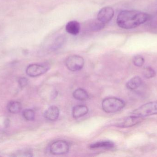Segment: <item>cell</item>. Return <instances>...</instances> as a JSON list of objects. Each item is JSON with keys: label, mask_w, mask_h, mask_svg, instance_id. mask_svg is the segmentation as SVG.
Wrapping results in <instances>:
<instances>
[{"label": "cell", "mask_w": 157, "mask_h": 157, "mask_svg": "<svg viewBox=\"0 0 157 157\" xmlns=\"http://www.w3.org/2000/svg\"><path fill=\"white\" fill-rule=\"evenodd\" d=\"M148 14L136 10H124L118 15L117 25L121 28L131 29L136 28L150 19Z\"/></svg>", "instance_id": "cell-1"}, {"label": "cell", "mask_w": 157, "mask_h": 157, "mask_svg": "<svg viewBox=\"0 0 157 157\" xmlns=\"http://www.w3.org/2000/svg\"><path fill=\"white\" fill-rule=\"evenodd\" d=\"M125 105V102L122 100L113 97L104 99L101 104L102 109L108 113L118 112L123 109Z\"/></svg>", "instance_id": "cell-2"}, {"label": "cell", "mask_w": 157, "mask_h": 157, "mask_svg": "<svg viewBox=\"0 0 157 157\" xmlns=\"http://www.w3.org/2000/svg\"><path fill=\"white\" fill-rule=\"evenodd\" d=\"M155 114H157V101L146 103L131 113V115L142 118Z\"/></svg>", "instance_id": "cell-3"}, {"label": "cell", "mask_w": 157, "mask_h": 157, "mask_svg": "<svg viewBox=\"0 0 157 157\" xmlns=\"http://www.w3.org/2000/svg\"><path fill=\"white\" fill-rule=\"evenodd\" d=\"M84 60L79 55H73L69 56L65 61L66 67L72 72L80 71L84 65Z\"/></svg>", "instance_id": "cell-4"}, {"label": "cell", "mask_w": 157, "mask_h": 157, "mask_svg": "<svg viewBox=\"0 0 157 157\" xmlns=\"http://www.w3.org/2000/svg\"><path fill=\"white\" fill-rule=\"evenodd\" d=\"M50 153L53 155H59L67 154L70 150V145L66 141L59 140L53 142L50 146Z\"/></svg>", "instance_id": "cell-5"}, {"label": "cell", "mask_w": 157, "mask_h": 157, "mask_svg": "<svg viewBox=\"0 0 157 157\" xmlns=\"http://www.w3.org/2000/svg\"><path fill=\"white\" fill-rule=\"evenodd\" d=\"M49 68L47 65L39 64L29 65L26 70V73L30 77H36L47 73Z\"/></svg>", "instance_id": "cell-6"}, {"label": "cell", "mask_w": 157, "mask_h": 157, "mask_svg": "<svg viewBox=\"0 0 157 157\" xmlns=\"http://www.w3.org/2000/svg\"><path fill=\"white\" fill-rule=\"evenodd\" d=\"M114 10L110 6H106L101 8L97 16V19L101 23L104 24L109 23L114 16Z\"/></svg>", "instance_id": "cell-7"}, {"label": "cell", "mask_w": 157, "mask_h": 157, "mask_svg": "<svg viewBox=\"0 0 157 157\" xmlns=\"http://www.w3.org/2000/svg\"><path fill=\"white\" fill-rule=\"evenodd\" d=\"M143 121V118L131 115L120 121L116 124V126L119 128H125L132 127L140 123Z\"/></svg>", "instance_id": "cell-8"}, {"label": "cell", "mask_w": 157, "mask_h": 157, "mask_svg": "<svg viewBox=\"0 0 157 157\" xmlns=\"http://www.w3.org/2000/svg\"><path fill=\"white\" fill-rule=\"evenodd\" d=\"M59 109L55 106H51L44 113V117L46 120L51 121H54L59 119Z\"/></svg>", "instance_id": "cell-9"}, {"label": "cell", "mask_w": 157, "mask_h": 157, "mask_svg": "<svg viewBox=\"0 0 157 157\" xmlns=\"http://www.w3.org/2000/svg\"><path fill=\"white\" fill-rule=\"evenodd\" d=\"M88 111V108L85 105H77L73 108V117L75 119H78L87 114Z\"/></svg>", "instance_id": "cell-10"}, {"label": "cell", "mask_w": 157, "mask_h": 157, "mask_svg": "<svg viewBox=\"0 0 157 157\" xmlns=\"http://www.w3.org/2000/svg\"><path fill=\"white\" fill-rule=\"evenodd\" d=\"M66 31L71 35H78L80 29V24L76 21H71L68 22L65 27Z\"/></svg>", "instance_id": "cell-11"}, {"label": "cell", "mask_w": 157, "mask_h": 157, "mask_svg": "<svg viewBox=\"0 0 157 157\" xmlns=\"http://www.w3.org/2000/svg\"><path fill=\"white\" fill-rule=\"evenodd\" d=\"M143 83L142 78L138 76H135L131 78L126 83V88L129 90H134L141 86Z\"/></svg>", "instance_id": "cell-12"}, {"label": "cell", "mask_w": 157, "mask_h": 157, "mask_svg": "<svg viewBox=\"0 0 157 157\" xmlns=\"http://www.w3.org/2000/svg\"><path fill=\"white\" fill-rule=\"evenodd\" d=\"M90 147L92 149L96 148H105L111 149L114 147V144L113 142L109 141H100L96 142L90 146Z\"/></svg>", "instance_id": "cell-13"}, {"label": "cell", "mask_w": 157, "mask_h": 157, "mask_svg": "<svg viewBox=\"0 0 157 157\" xmlns=\"http://www.w3.org/2000/svg\"><path fill=\"white\" fill-rule=\"evenodd\" d=\"M73 96L75 99L80 101H84L89 98V95L87 91L81 88H78L75 90Z\"/></svg>", "instance_id": "cell-14"}, {"label": "cell", "mask_w": 157, "mask_h": 157, "mask_svg": "<svg viewBox=\"0 0 157 157\" xmlns=\"http://www.w3.org/2000/svg\"><path fill=\"white\" fill-rule=\"evenodd\" d=\"M7 108L10 113H19L22 109V105L21 103L17 101H11L7 104Z\"/></svg>", "instance_id": "cell-15"}, {"label": "cell", "mask_w": 157, "mask_h": 157, "mask_svg": "<svg viewBox=\"0 0 157 157\" xmlns=\"http://www.w3.org/2000/svg\"><path fill=\"white\" fill-rule=\"evenodd\" d=\"M22 115L25 120L27 121H33L35 120V112L30 109L25 110L22 112Z\"/></svg>", "instance_id": "cell-16"}, {"label": "cell", "mask_w": 157, "mask_h": 157, "mask_svg": "<svg viewBox=\"0 0 157 157\" xmlns=\"http://www.w3.org/2000/svg\"><path fill=\"white\" fill-rule=\"evenodd\" d=\"M143 74L145 78L147 79H150L155 76L156 73L153 68L147 67L144 69Z\"/></svg>", "instance_id": "cell-17"}, {"label": "cell", "mask_w": 157, "mask_h": 157, "mask_svg": "<svg viewBox=\"0 0 157 157\" xmlns=\"http://www.w3.org/2000/svg\"><path fill=\"white\" fill-rule=\"evenodd\" d=\"M133 62L135 66L137 67H141L144 65L145 62V60L144 57L141 55H136L134 57Z\"/></svg>", "instance_id": "cell-18"}, {"label": "cell", "mask_w": 157, "mask_h": 157, "mask_svg": "<svg viewBox=\"0 0 157 157\" xmlns=\"http://www.w3.org/2000/svg\"><path fill=\"white\" fill-rule=\"evenodd\" d=\"M16 156H25V157H32V152L29 150V149H25V150H22L20 151H18Z\"/></svg>", "instance_id": "cell-19"}, {"label": "cell", "mask_w": 157, "mask_h": 157, "mask_svg": "<svg viewBox=\"0 0 157 157\" xmlns=\"http://www.w3.org/2000/svg\"><path fill=\"white\" fill-rule=\"evenodd\" d=\"M64 39L63 37H58V38L56 39L55 41H54V44L53 45L52 48L53 49H57V48H59L61 45L63 44L64 42Z\"/></svg>", "instance_id": "cell-20"}, {"label": "cell", "mask_w": 157, "mask_h": 157, "mask_svg": "<svg viewBox=\"0 0 157 157\" xmlns=\"http://www.w3.org/2000/svg\"><path fill=\"white\" fill-rule=\"evenodd\" d=\"M18 83L21 88H24L28 84V80L25 77H21L18 80Z\"/></svg>", "instance_id": "cell-21"}]
</instances>
